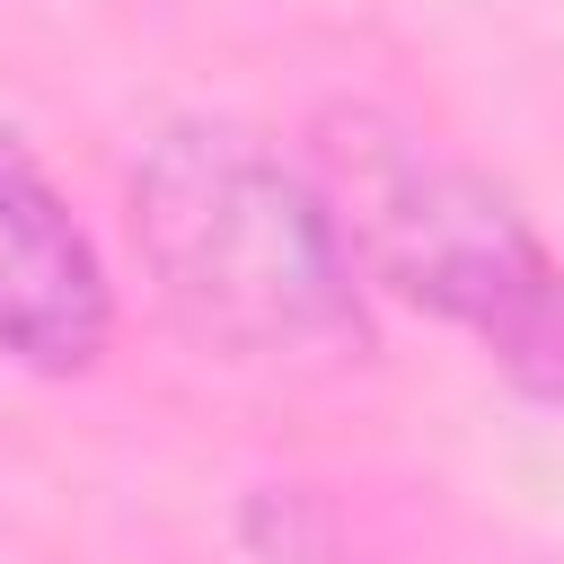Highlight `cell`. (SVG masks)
Segmentation results:
<instances>
[{
  "mask_svg": "<svg viewBox=\"0 0 564 564\" xmlns=\"http://www.w3.org/2000/svg\"><path fill=\"white\" fill-rule=\"evenodd\" d=\"M317 167L361 273L467 326L529 397H564V256L441 141L388 115H326Z\"/></svg>",
  "mask_w": 564,
  "mask_h": 564,
  "instance_id": "cell-2",
  "label": "cell"
},
{
  "mask_svg": "<svg viewBox=\"0 0 564 564\" xmlns=\"http://www.w3.org/2000/svg\"><path fill=\"white\" fill-rule=\"evenodd\" d=\"M106 273L53 176L0 132V352L26 370H88L106 344Z\"/></svg>",
  "mask_w": 564,
  "mask_h": 564,
  "instance_id": "cell-3",
  "label": "cell"
},
{
  "mask_svg": "<svg viewBox=\"0 0 564 564\" xmlns=\"http://www.w3.org/2000/svg\"><path fill=\"white\" fill-rule=\"evenodd\" d=\"M132 247L167 317L229 361L361 352V264L326 185L238 123H176L132 167Z\"/></svg>",
  "mask_w": 564,
  "mask_h": 564,
  "instance_id": "cell-1",
  "label": "cell"
}]
</instances>
